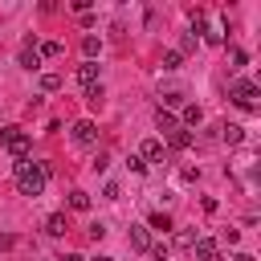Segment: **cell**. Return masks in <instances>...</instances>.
Instances as JSON below:
<instances>
[{"instance_id": "obj_6", "label": "cell", "mask_w": 261, "mask_h": 261, "mask_svg": "<svg viewBox=\"0 0 261 261\" xmlns=\"http://www.w3.org/2000/svg\"><path fill=\"white\" fill-rule=\"evenodd\" d=\"M192 257H196V261H216V257H220V241H212V237H196Z\"/></svg>"}, {"instance_id": "obj_26", "label": "cell", "mask_w": 261, "mask_h": 261, "mask_svg": "<svg viewBox=\"0 0 261 261\" xmlns=\"http://www.w3.org/2000/svg\"><path fill=\"white\" fill-rule=\"evenodd\" d=\"M126 167H130V171H135V175H147V163H143V159H139V155H130V159H126Z\"/></svg>"}, {"instance_id": "obj_5", "label": "cell", "mask_w": 261, "mask_h": 261, "mask_svg": "<svg viewBox=\"0 0 261 261\" xmlns=\"http://www.w3.org/2000/svg\"><path fill=\"white\" fill-rule=\"evenodd\" d=\"M16 61H20V69H41V53H37V37H33V33L24 37V45H20V57H16Z\"/></svg>"}, {"instance_id": "obj_8", "label": "cell", "mask_w": 261, "mask_h": 261, "mask_svg": "<svg viewBox=\"0 0 261 261\" xmlns=\"http://www.w3.org/2000/svg\"><path fill=\"white\" fill-rule=\"evenodd\" d=\"M139 159H143V163H159V159H163V143H159V139H147V143L139 147Z\"/></svg>"}, {"instance_id": "obj_17", "label": "cell", "mask_w": 261, "mask_h": 261, "mask_svg": "<svg viewBox=\"0 0 261 261\" xmlns=\"http://www.w3.org/2000/svg\"><path fill=\"white\" fill-rule=\"evenodd\" d=\"M200 122H204V110L200 106H184V130L188 126H200Z\"/></svg>"}, {"instance_id": "obj_23", "label": "cell", "mask_w": 261, "mask_h": 261, "mask_svg": "<svg viewBox=\"0 0 261 261\" xmlns=\"http://www.w3.org/2000/svg\"><path fill=\"white\" fill-rule=\"evenodd\" d=\"M86 237H90V241H94V245H98V241H102V237H106V224H102V220H94V224H90V228H86Z\"/></svg>"}, {"instance_id": "obj_31", "label": "cell", "mask_w": 261, "mask_h": 261, "mask_svg": "<svg viewBox=\"0 0 261 261\" xmlns=\"http://www.w3.org/2000/svg\"><path fill=\"white\" fill-rule=\"evenodd\" d=\"M94 261H114V257H94Z\"/></svg>"}, {"instance_id": "obj_24", "label": "cell", "mask_w": 261, "mask_h": 261, "mask_svg": "<svg viewBox=\"0 0 261 261\" xmlns=\"http://www.w3.org/2000/svg\"><path fill=\"white\" fill-rule=\"evenodd\" d=\"M90 167H94V171H98V175H102V171H106V167H110V155H106V151H98V155H94V163H90Z\"/></svg>"}, {"instance_id": "obj_9", "label": "cell", "mask_w": 261, "mask_h": 261, "mask_svg": "<svg viewBox=\"0 0 261 261\" xmlns=\"http://www.w3.org/2000/svg\"><path fill=\"white\" fill-rule=\"evenodd\" d=\"M45 232H49V237H65V232H69V216H65V212H53V216L45 220Z\"/></svg>"}, {"instance_id": "obj_3", "label": "cell", "mask_w": 261, "mask_h": 261, "mask_svg": "<svg viewBox=\"0 0 261 261\" xmlns=\"http://www.w3.org/2000/svg\"><path fill=\"white\" fill-rule=\"evenodd\" d=\"M257 82H249V77H237L232 86H228V98L241 106V110H257Z\"/></svg>"}, {"instance_id": "obj_11", "label": "cell", "mask_w": 261, "mask_h": 261, "mask_svg": "<svg viewBox=\"0 0 261 261\" xmlns=\"http://www.w3.org/2000/svg\"><path fill=\"white\" fill-rule=\"evenodd\" d=\"M155 126H159L163 135H171V130H179V118H175L171 110H163V106H159V110H155Z\"/></svg>"}, {"instance_id": "obj_7", "label": "cell", "mask_w": 261, "mask_h": 261, "mask_svg": "<svg viewBox=\"0 0 261 261\" xmlns=\"http://www.w3.org/2000/svg\"><path fill=\"white\" fill-rule=\"evenodd\" d=\"M126 241H130V249H139V253H147V249L155 245V241H151V228H147V224H130Z\"/></svg>"}, {"instance_id": "obj_25", "label": "cell", "mask_w": 261, "mask_h": 261, "mask_svg": "<svg viewBox=\"0 0 261 261\" xmlns=\"http://www.w3.org/2000/svg\"><path fill=\"white\" fill-rule=\"evenodd\" d=\"M179 102H184L179 90H167V94H163V110H167V106H179Z\"/></svg>"}, {"instance_id": "obj_13", "label": "cell", "mask_w": 261, "mask_h": 261, "mask_svg": "<svg viewBox=\"0 0 261 261\" xmlns=\"http://www.w3.org/2000/svg\"><path fill=\"white\" fill-rule=\"evenodd\" d=\"M220 130H224V143H232V147L245 143V126H241V122H224Z\"/></svg>"}, {"instance_id": "obj_10", "label": "cell", "mask_w": 261, "mask_h": 261, "mask_svg": "<svg viewBox=\"0 0 261 261\" xmlns=\"http://www.w3.org/2000/svg\"><path fill=\"white\" fill-rule=\"evenodd\" d=\"M77 82L90 90V86H98V61H82L77 65Z\"/></svg>"}, {"instance_id": "obj_14", "label": "cell", "mask_w": 261, "mask_h": 261, "mask_svg": "<svg viewBox=\"0 0 261 261\" xmlns=\"http://www.w3.org/2000/svg\"><path fill=\"white\" fill-rule=\"evenodd\" d=\"M147 228H155V232H171V216H167V212H151V216H147Z\"/></svg>"}, {"instance_id": "obj_21", "label": "cell", "mask_w": 261, "mask_h": 261, "mask_svg": "<svg viewBox=\"0 0 261 261\" xmlns=\"http://www.w3.org/2000/svg\"><path fill=\"white\" fill-rule=\"evenodd\" d=\"M102 98H106V90H102V82H98V86H90V90H86V102H90V106H94V110H98V106H102Z\"/></svg>"}, {"instance_id": "obj_15", "label": "cell", "mask_w": 261, "mask_h": 261, "mask_svg": "<svg viewBox=\"0 0 261 261\" xmlns=\"http://www.w3.org/2000/svg\"><path fill=\"white\" fill-rule=\"evenodd\" d=\"M65 82H61V73H41V94H57Z\"/></svg>"}, {"instance_id": "obj_30", "label": "cell", "mask_w": 261, "mask_h": 261, "mask_svg": "<svg viewBox=\"0 0 261 261\" xmlns=\"http://www.w3.org/2000/svg\"><path fill=\"white\" fill-rule=\"evenodd\" d=\"M232 261H253V253H237V257H232Z\"/></svg>"}, {"instance_id": "obj_28", "label": "cell", "mask_w": 261, "mask_h": 261, "mask_svg": "<svg viewBox=\"0 0 261 261\" xmlns=\"http://www.w3.org/2000/svg\"><path fill=\"white\" fill-rule=\"evenodd\" d=\"M147 253H151V257H155V261H167V245H151V249H147Z\"/></svg>"}, {"instance_id": "obj_2", "label": "cell", "mask_w": 261, "mask_h": 261, "mask_svg": "<svg viewBox=\"0 0 261 261\" xmlns=\"http://www.w3.org/2000/svg\"><path fill=\"white\" fill-rule=\"evenodd\" d=\"M0 147L12 155V163H16V159H29V151H33V135L20 130V126H0Z\"/></svg>"}, {"instance_id": "obj_22", "label": "cell", "mask_w": 261, "mask_h": 261, "mask_svg": "<svg viewBox=\"0 0 261 261\" xmlns=\"http://www.w3.org/2000/svg\"><path fill=\"white\" fill-rule=\"evenodd\" d=\"M196 45H200V37H192V33H184V41H179V49H175V53L184 57V53H192Z\"/></svg>"}, {"instance_id": "obj_4", "label": "cell", "mask_w": 261, "mask_h": 261, "mask_svg": "<svg viewBox=\"0 0 261 261\" xmlns=\"http://www.w3.org/2000/svg\"><path fill=\"white\" fill-rule=\"evenodd\" d=\"M69 139H73V143H77V147H90V143H94V139H98V126H94V122H90V118H77V122H73V126H69Z\"/></svg>"}, {"instance_id": "obj_20", "label": "cell", "mask_w": 261, "mask_h": 261, "mask_svg": "<svg viewBox=\"0 0 261 261\" xmlns=\"http://www.w3.org/2000/svg\"><path fill=\"white\" fill-rule=\"evenodd\" d=\"M159 65H163V69H167V73H175V69H179V65H184V57H179V53H175V49H167V53H163V61H159Z\"/></svg>"}, {"instance_id": "obj_16", "label": "cell", "mask_w": 261, "mask_h": 261, "mask_svg": "<svg viewBox=\"0 0 261 261\" xmlns=\"http://www.w3.org/2000/svg\"><path fill=\"white\" fill-rule=\"evenodd\" d=\"M82 53H86V61H94V57H98V53H102V41H98V37H94V33H90V37H86V41H82Z\"/></svg>"}, {"instance_id": "obj_1", "label": "cell", "mask_w": 261, "mask_h": 261, "mask_svg": "<svg viewBox=\"0 0 261 261\" xmlns=\"http://www.w3.org/2000/svg\"><path fill=\"white\" fill-rule=\"evenodd\" d=\"M12 175H16V188L20 196H41L49 175H53V163H29V159H16L12 163Z\"/></svg>"}, {"instance_id": "obj_12", "label": "cell", "mask_w": 261, "mask_h": 261, "mask_svg": "<svg viewBox=\"0 0 261 261\" xmlns=\"http://www.w3.org/2000/svg\"><path fill=\"white\" fill-rule=\"evenodd\" d=\"M167 147H171V151H188V147H192V130H184V126L171 130V135H167Z\"/></svg>"}, {"instance_id": "obj_18", "label": "cell", "mask_w": 261, "mask_h": 261, "mask_svg": "<svg viewBox=\"0 0 261 261\" xmlns=\"http://www.w3.org/2000/svg\"><path fill=\"white\" fill-rule=\"evenodd\" d=\"M69 208H73V212H86V208H90V196H86L82 188H73V192H69Z\"/></svg>"}, {"instance_id": "obj_29", "label": "cell", "mask_w": 261, "mask_h": 261, "mask_svg": "<svg viewBox=\"0 0 261 261\" xmlns=\"http://www.w3.org/2000/svg\"><path fill=\"white\" fill-rule=\"evenodd\" d=\"M57 261H86L82 253H65V257H57Z\"/></svg>"}, {"instance_id": "obj_19", "label": "cell", "mask_w": 261, "mask_h": 261, "mask_svg": "<svg viewBox=\"0 0 261 261\" xmlns=\"http://www.w3.org/2000/svg\"><path fill=\"white\" fill-rule=\"evenodd\" d=\"M37 53H41V57H61L65 45H61V41H45V45H37Z\"/></svg>"}, {"instance_id": "obj_27", "label": "cell", "mask_w": 261, "mask_h": 261, "mask_svg": "<svg viewBox=\"0 0 261 261\" xmlns=\"http://www.w3.org/2000/svg\"><path fill=\"white\" fill-rule=\"evenodd\" d=\"M220 241H224V245H237V241H241V232H237V228H224V232H220Z\"/></svg>"}]
</instances>
